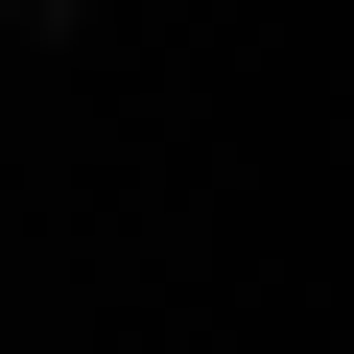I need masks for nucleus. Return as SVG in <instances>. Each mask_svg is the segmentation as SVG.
I'll use <instances>...</instances> for the list:
<instances>
[]
</instances>
